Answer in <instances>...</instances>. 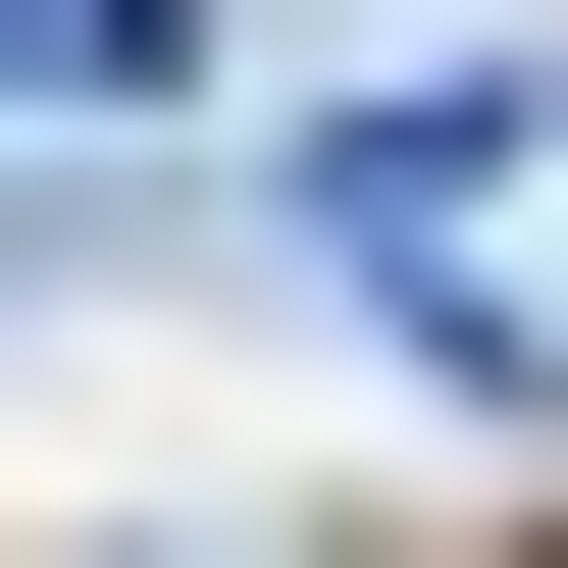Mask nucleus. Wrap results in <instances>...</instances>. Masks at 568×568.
Instances as JSON below:
<instances>
[{
  "mask_svg": "<svg viewBox=\"0 0 568 568\" xmlns=\"http://www.w3.org/2000/svg\"><path fill=\"white\" fill-rule=\"evenodd\" d=\"M0 104H207V0H0Z\"/></svg>",
  "mask_w": 568,
  "mask_h": 568,
  "instance_id": "f257e3e1",
  "label": "nucleus"
}]
</instances>
